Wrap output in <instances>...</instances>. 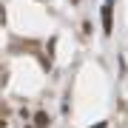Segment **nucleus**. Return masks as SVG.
<instances>
[{
  "instance_id": "nucleus-1",
  "label": "nucleus",
  "mask_w": 128,
  "mask_h": 128,
  "mask_svg": "<svg viewBox=\"0 0 128 128\" xmlns=\"http://www.w3.org/2000/svg\"><path fill=\"white\" fill-rule=\"evenodd\" d=\"M102 28H105V34L111 32V0L102 6Z\"/></svg>"
},
{
  "instance_id": "nucleus-2",
  "label": "nucleus",
  "mask_w": 128,
  "mask_h": 128,
  "mask_svg": "<svg viewBox=\"0 0 128 128\" xmlns=\"http://www.w3.org/2000/svg\"><path fill=\"white\" fill-rule=\"evenodd\" d=\"M34 120H37V125H48V117H46V114H43V111H40V114H37Z\"/></svg>"
}]
</instances>
